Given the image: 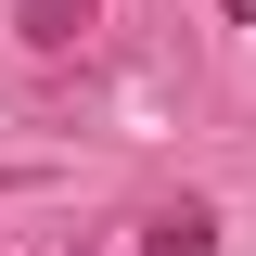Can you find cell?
I'll return each mask as SVG.
<instances>
[{
  "instance_id": "6da1fadb",
  "label": "cell",
  "mask_w": 256,
  "mask_h": 256,
  "mask_svg": "<svg viewBox=\"0 0 256 256\" xmlns=\"http://www.w3.org/2000/svg\"><path fill=\"white\" fill-rule=\"evenodd\" d=\"M141 256H218V205H154Z\"/></svg>"
},
{
  "instance_id": "7a4b0ae2",
  "label": "cell",
  "mask_w": 256,
  "mask_h": 256,
  "mask_svg": "<svg viewBox=\"0 0 256 256\" xmlns=\"http://www.w3.org/2000/svg\"><path fill=\"white\" fill-rule=\"evenodd\" d=\"M77 26H90V0H13V38H38V52H64Z\"/></svg>"
},
{
  "instance_id": "3957f363",
  "label": "cell",
  "mask_w": 256,
  "mask_h": 256,
  "mask_svg": "<svg viewBox=\"0 0 256 256\" xmlns=\"http://www.w3.org/2000/svg\"><path fill=\"white\" fill-rule=\"evenodd\" d=\"M230 26H256V0H230Z\"/></svg>"
}]
</instances>
